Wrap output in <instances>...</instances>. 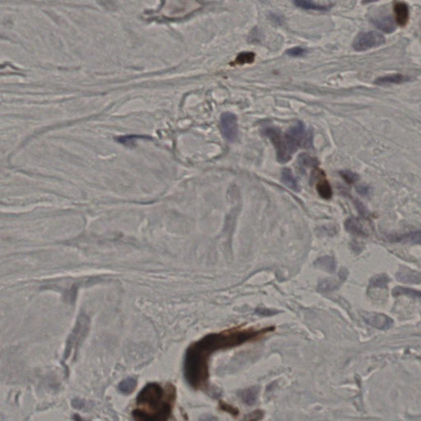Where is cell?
I'll return each mask as SVG.
<instances>
[{"label": "cell", "instance_id": "6da1fadb", "mask_svg": "<svg viewBox=\"0 0 421 421\" xmlns=\"http://www.w3.org/2000/svg\"><path fill=\"white\" fill-rule=\"evenodd\" d=\"M274 327H233L222 332L210 333L190 345L183 360V375L186 382L195 390L208 389L209 362L216 352L239 347L263 338L273 332Z\"/></svg>", "mask_w": 421, "mask_h": 421}, {"label": "cell", "instance_id": "7a4b0ae2", "mask_svg": "<svg viewBox=\"0 0 421 421\" xmlns=\"http://www.w3.org/2000/svg\"><path fill=\"white\" fill-rule=\"evenodd\" d=\"M175 387L167 384L163 387L151 382L143 388L136 398L133 410L134 419L140 421H165L170 418L175 404Z\"/></svg>", "mask_w": 421, "mask_h": 421}, {"label": "cell", "instance_id": "3957f363", "mask_svg": "<svg viewBox=\"0 0 421 421\" xmlns=\"http://www.w3.org/2000/svg\"><path fill=\"white\" fill-rule=\"evenodd\" d=\"M264 134L271 140L275 146L277 158L278 162L286 163L289 162L291 155L295 151H293L287 142L286 136L282 134V131L277 128H267L265 129Z\"/></svg>", "mask_w": 421, "mask_h": 421}, {"label": "cell", "instance_id": "277c9868", "mask_svg": "<svg viewBox=\"0 0 421 421\" xmlns=\"http://www.w3.org/2000/svg\"><path fill=\"white\" fill-rule=\"evenodd\" d=\"M288 144L293 151H296L299 147H306L310 146L311 139L306 132L303 123L299 121L296 125L291 127L285 134Z\"/></svg>", "mask_w": 421, "mask_h": 421}, {"label": "cell", "instance_id": "5b68a950", "mask_svg": "<svg viewBox=\"0 0 421 421\" xmlns=\"http://www.w3.org/2000/svg\"><path fill=\"white\" fill-rule=\"evenodd\" d=\"M385 43L384 35L376 31L360 33L353 42V48L356 51H365L376 48Z\"/></svg>", "mask_w": 421, "mask_h": 421}, {"label": "cell", "instance_id": "8992f818", "mask_svg": "<svg viewBox=\"0 0 421 421\" xmlns=\"http://www.w3.org/2000/svg\"><path fill=\"white\" fill-rule=\"evenodd\" d=\"M220 131L223 137L229 142L236 141L238 137L237 118L234 113L226 112L220 117Z\"/></svg>", "mask_w": 421, "mask_h": 421}, {"label": "cell", "instance_id": "52a82bcc", "mask_svg": "<svg viewBox=\"0 0 421 421\" xmlns=\"http://www.w3.org/2000/svg\"><path fill=\"white\" fill-rule=\"evenodd\" d=\"M366 323L378 330L389 329L393 325V319L379 313H365L364 315Z\"/></svg>", "mask_w": 421, "mask_h": 421}, {"label": "cell", "instance_id": "ba28073f", "mask_svg": "<svg viewBox=\"0 0 421 421\" xmlns=\"http://www.w3.org/2000/svg\"><path fill=\"white\" fill-rule=\"evenodd\" d=\"M393 10L395 13V20L397 24L401 26H405L407 24L410 18V11H409L408 5L406 3L397 2Z\"/></svg>", "mask_w": 421, "mask_h": 421}, {"label": "cell", "instance_id": "9c48e42d", "mask_svg": "<svg viewBox=\"0 0 421 421\" xmlns=\"http://www.w3.org/2000/svg\"><path fill=\"white\" fill-rule=\"evenodd\" d=\"M397 278L400 282L408 284L421 283V273L409 269H402L397 273Z\"/></svg>", "mask_w": 421, "mask_h": 421}, {"label": "cell", "instance_id": "30bf717a", "mask_svg": "<svg viewBox=\"0 0 421 421\" xmlns=\"http://www.w3.org/2000/svg\"><path fill=\"white\" fill-rule=\"evenodd\" d=\"M345 227L347 232L353 235L360 236H368L366 228L359 219L355 218V217L347 219L346 220Z\"/></svg>", "mask_w": 421, "mask_h": 421}, {"label": "cell", "instance_id": "8fae6325", "mask_svg": "<svg viewBox=\"0 0 421 421\" xmlns=\"http://www.w3.org/2000/svg\"><path fill=\"white\" fill-rule=\"evenodd\" d=\"M377 29L385 33H392L395 31V22L391 17H382L371 20Z\"/></svg>", "mask_w": 421, "mask_h": 421}, {"label": "cell", "instance_id": "7c38bea8", "mask_svg": "<svg viewBox=\"0 0 421 421\" xmlns=\"http://www.w3.org/2000/svg\"><path fill=\"white\" fill-rule=\"evenodd\" d=\"M409 81V78L404 76L399 73L396 74L386 75V76L377 78L374 81L377 85L385 86L391 85V84H400V83H406Z\"/></svg>", "mask_w": 421, "mask_h": 421}, {"label": "cell", "instance_id": "4fadbf2b", "mask_svg": "<svg viewBox=\"0 0 421 421\" xmlns=\"http://www.w3.org/2000/svg\"><path fill=\"white\" fill-rule=\"evenodd\" d=\"M258 392H259V390L256 387L249 388V389L241 391L239 396L242 399L243 402L247 405H249V406H251V405L255 403L256 401L258 399Z\"/></svg>", "mask_w": 421, "mask_h": 421}, {"label": "cell", "instance_id": "5bb4252c", "mask_svg": "<svg viewBox=\"0 0 421 421\" xmlns=\"http://www.w3.org/2000/svg\"><path fill=\"white\" fill-rule=\"evenodd\" d=\"M282 181L285 185L287 186L290 189L294 190V191L299 190V184H298L297 179L293 175L290 169H284L282 170Z\"/></svg>", "mask_w": 421, "mask_h": 421}, {"label": "cell", "instance_id": "9a60e30c", "mask_svg": "<svg viewBox=\"0 0 421 421\" xmlns=\"http://www.w3.org/2000/svg\"><path fill=\"white\" fill-rule=\"evenodd\" d=\"M295 5L299 8L306 9V10H315V11H325L329 9L328 6L317 5L313 2L312 0H293Z\"/></svg>", "mask_w": 421, "mask_h": 421}, {"label": "cell", "instance_id": "2e32d148", "mask_svg": "<svg viewBox=\"0 0 421 421\" xmlns=\"http://www.w3.org/2000/svg\"><path fill=\"white\" fill-rule=\"evenodd\" d=\"M393 295H394V296L406 295V296L410 297V298H412V299H421V291L414 290V289L401 287V286H397V287H395V288L393 289Z\"/></svg>", "mask_w": 421, "mask_h": 421}, {"label": "cell", "instance_id": "e0dca14e", "mask_svg": "<svg viewBox=\"0 0 421 421\" xmlns=\"http://www.w3.org/2000/svg\"><path fill=\"white\" fill-rule=\"evenodd\" d=\"M317 191L323 199H330L332 196V190L330 183L326 179H323L317 184Z\"/></svg>", "mask_w": 421, "mask_h": 421}, {"label": "cell", "instance_id": "ac0fdd59", "mask_svg": "<svg viewBox=\"0 0 421 421\" xmlns=\"http://www.w3.org/2000/svg\"><path fill=\"white\" fill-rule=\"evenodd\" d=\"M136 385H137L136 380L133 379L132 377H129V378H127V379L123 381L120 384L119 389H120L121 393H125V394H129V393H131L135 389Z\"/></svg>", "mask_w": 421, "mask_h": 421}, {"label": "cell", "instance_id": "d6986e66", "mask_svg": "<svg viewBox=\"0 0 421 421\" xmlns=\"http://www.w3.org/2000/svg\"><path fill=\"white\" fill-rule=\"evenodd\" d=\"M254 59H255V55L253 52H242L236 57L235 63L238 64V65H244L246 63H253L254 61Z\"/></svg>", "mask_w": 421, "mask_h": 421}, {"label": "cell", "instance_id": "ffe728a7", "mask_svg": "<svg viewBox=\"0 0 421 421\" xmlns=\"http://www.w3.org/2000/svg\"><path fill=\"white\" fill-rule=\"evenodd\" d=\"M389 279L388 276L385 274H380L373 277L370 281V286L373 287H378V288H385L389 284Z\"/></svg>", "mask_w": 421, "mask_h": 421}, {"label": "cell", "instance_id": "44dd1931", "mask_svg": "<svg viewBox=\"0 0 421 421\" xmlns=\"http://www.w3.org/2000/svg\"><path fill=\"white\" fill-rule=\"evenodd\" d=\"M298 162L301 166H306V167H317L319 166V162L315 158H312L309 154H304V153L299 155V158H298Z\"/></svg>", "mask_w": 421, "mask_h": 421}, {"label": "cell", "instance_id": "7402d4cb", "mask_svg": "<svg viewBox=\"0 0 421 421\" xmlns=\"http://www.w3.org/2000/svg\"><path fill=\"white\" fill-rule=\"evenodd\" d=\"M340 175H341L343 179H345L346 181L348 183H356V182L358 181L359 179H360V176L357 174L352 172V171H349V170L341 171L340 172Z\"/></svg>", "mask_w": 421, "mask_h": 421}, {"label": "cell", "instance_id": "603a6c76", "mask_svg": "<svg viewBox=\"0 0 421 421\" xmlns=\"http://www.w3.org/2000/svg\"><path fill=\"white\" fill-rule=\"evenodd\" d=\"M305 53V50L301 48V47H295V48L290 49V50L286 51V54H287L289 56L291 57L303 56Z\"/></svg>", "mask_w": 421, "mask_h": 421}, {"label": "cell", "instance_id": "cb8c5ba5", "mask_svg": "<svg viewBox=\"0 0 421 421\" xmlns=\"http://www.w3.org/2000/svg\"><path fill=\"white\" fill-rule=\"evenodd\" d=\"M220 407L222 410H225L227 412L231 413L232 415H237L238 414V410H236L233 406H231L226 403H221Z\"/></svg>", "mask_w": 421, "mask_h": 421}, {"label": "cell", "instance_id": "d4e9b609", "mask_svg": "<svg viewBox=\"0 0 421 421\" xmlns=\"http://www.w3.org/2000/svg\"><path fill=\"white\" fill-rule=\"evenodd\" d=\"M356 190L361 195H367L369 194V188L365 187V186H357Z\"/></svg>", "mask_w": 421, "mask_h": 421}, {"label": "cell", "instance_id": "484cf974", "mask_svg": "<svg viewBox=\"0 0 421 421\" xmlns=\"http://www.w3.org/2000/svg\"><path fill=\"white\" fill-rule=\"evenodd\" d=\"M374 1H377V0H364V2H365V4H367V3L374 2Z\"/></svg>", "mask_w": 421, "mask_h": 421}]
</instances>
